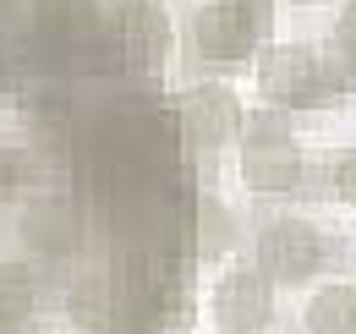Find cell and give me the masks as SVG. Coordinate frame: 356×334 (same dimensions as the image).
<instances>
[{
	"mask_svg": "<svg viewBox=\"0 0 356 334\" xmlns=\"http://www.w3.org/2000/svg\"><path fill=\"white\" fill-rule=\"evenodd\" d=\"M323 236H318V225L307 219H268L264 236H258V274L264 280H280V285H302L312 280L318 269H323Z\"/></svg>",
	"mask_w": 356,
	"mask_h": 334,
	"instance_id": "cell-1",
	"label": "cell"
},
{
	"mask_svg": "<svg viewBox=\"0 0 356 334\" xmlns=\"http://www.w3.org/2000/svg\"><path fill=\"white\" fill-rule=\"evenodd\" d=\"M302 148H296V137L291 132H280V126H258L252 137H247V148H241V181L258 192V198H285V192H296L302 186Z\"/></svg>",
	"mask_w": 356,
	"mask_h": 334,
	"instance_id": "cell-2",
	"label": "cell"
},
{
	"mask_svg": "<svg viewBox=\"0 0 356 334\" xmlns=\"http://www.w3.org/2000/svg\"><path fill=\"white\" fill-rule=\"evenodd\" d=\"M252 44H258V28L241 0H209L192 17V49L209 66H241L252 55Z\"/></svg>",
	"mask_w": 356,
	"mask_h": 334,
	"instance_id": "cell-3",
	"label": "cell"
},
{
	"mask_svg": "<svg viewBox=\"0 0 356 334\" xmlns=\"http://www.w3.org/2000/svg\"><path fill=\"white\" fill-rule=\"evenodd\" d=\"M274 318V280L258 269H230L214 285V324L225 334H264Z\"/></svg>",
	"mask_w": 356,
	"mask_h": 334,
	"instance_id": "cell-4",
	"label": "cell"
},
{
	"mask_svg": "<svg viewBox=\"0 0 356 334\" xmlns=\"http://www.w3.org/2000/svg\"><path fill=\"white\" fill-rule=\"evenodd\" d=\"M323 88V61L307 44H274L258 61V93L268 104H307Z\"/></svg>",
	"mask_w": 356,
	"mask_h": 334,
	"instance_id": "cell-5",
	"label": "cell"
},
{
	"mask_svg": "<svg viewBox=\"0 0 356 334\" xmlns=\"http://www.w3.org/2000/svg\"><path fill=\"white\" fill-rule=\"evenodd\" d=\"M181 137L192 148H225L236 132H241V104L225 83H203L181 99Z\"/></svg>",
	"mask_w": 356,
	"mask_h": 334,
	"instance_id": "cell-6",
	"label": "cell"
},
{
	"mask_svg": "<svg viewBox=\"0 0 356 334\" xmlns=\"http://www.w3.org/2000/svg\"><path fill=\"white\" fill-rule=\"evenodd\" d=\"M28 33L44 44L49 55L72 61V55L99 33L93 0H33V11H28Z\"/></svg>",
	"mask_w": 356,
	"mask_h": 334,
	"instance_id": "cell-7",
	"label": "cell"
},
{
	"mask_svg": "<svg viewBox=\"0 0 356 334\" xmlns=\"http://www.w3.org/2000/svg\"><path fill=\"white\" fill-rule=\"evenodd\" d=\"M22 236H28V247L39 252V257H72V252L83 247V214L72 198H39V203H28L22 214Z\"/></svg>",
	"mask_w": 356,
	"mask_h": 334,
	"instance_id": "cell-8",
	"label": "cell"
},
{
	"mask_svg": "<svg viewBox=\"0 0 356 334\" xmlns=\"http://www.w3.org/2000/svg\"><path fill=\"white\" fill-rule=\"evenodd\" d=\"M115 49H121V66H132V72L165 66L170 61V17L159 6H148V0L132 6L121 17V28H115Z\"/></svg>",
	"mask_w": 356,
	"mask_h": 334,
	"instance_id": "cell-9",
	"label": "cell"
},
{
	"mask_svg": "<svg viewBox=\"0 0 356 334\" xmlns=\"http://www.w3.org/2000/svg\"><path fill=\"white\" fill-rule=\"evenodd\" d=\"M307 334H356V285H323L312 296Z\"/></svg>",
	"mask_w": 356,
	"mask_h": 334,
	"instance_id": "cell-10",
	"label": "cell"
},
{
	"mask_svg": "<svg viewBox=\"0 0 356 334\" xmlns=\"http://www.w3.org/2000/svg\"><path fill=\"white\" fill-rule=\"evenodd\" d=\"M33 274L22 263H0V334H17L28 318H33Z\"/></svg>",
	"mask_w": 356,
	"mask_h": 334,
	"instance_id": "cell-11",
	"label": "cell"
},
{
	"mask_svg": "<svg viewBox=\"0 0 356 334\" xmlns=\"http://www.w3.org/2000/svg\"><path fill=\"white\" fill-rule=\"evenodd\" d=\"M225 247H230V214L220 203H203L197 209V252L203 257H220Z\"/></svg>",
	"mask_w": 356,
	"mask_h": 334,
	"instance_id": "cell-12",
	"label": "cell"
},
{
	"mask_svg": "<svg viewBox=\"0 0 356 334\" xmlns=\"http://www.w3.org/2000/svg\"><path fill=\"white\" fill-rule=\"evenodd\" d=\"M334 198L356 209V148L346 154V159H334Z\"/></svg>",
	"mask_w": 356,
	"mask_h": 334,
	"instance_id": "cell-13",
	"label": "cell"
},
{
	"mask_svg": "<svg viewBox=\"0 0 356 334\" xmlns=\"http://www.w3.org/2000/svg\"><path fill=\"white\" fill-rule=\"evenodd\" d=\"M334 44H340V49H346V55L356 61V0L346 6V11H340V22H334Z\"/></svg>",
	"mask_w": 356,
	"mask_h": 334,
	"instance_id": "cell-14",
	"label": "cell"
},
{
	"mask_svg": "<svg viewBox=\"0 0 356 334\" xmlns=\"http://www.w3.org/2000/svg\"><path fill=\"white\" fill-rule=\"evenodd\" d=\"M6 192H11V159L0 154V198H6Z\"/></svg>",
	"mask_w": 356,
	"mask_h": 334,
	"instance_id": "cell-15",
	"label": "cell"
}]
</instances>
